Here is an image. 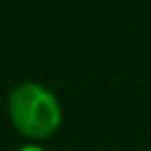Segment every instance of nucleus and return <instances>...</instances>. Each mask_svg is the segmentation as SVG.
Here are the masks:
<instances>
[{
    "label": "nucleus",
    "instance_id": "obj_1",
    "mask_svg": "<svg viewBox=\"0 0 151 151\" xmlns=\"http://www.w3.org/2000/svg\"><path fill=\"white\" fill-rule=\"evenodd\" d=\"M7 116L28 139H45L61 125L64 111L59 97L38 80H21L7 94Z\"/></svg>",
    "mask_w": 151,
    "mask_h": 151
},
{
    "label": "nucleus",
    "instance_id": "obj_2",
    "mask_svg": "<svg viewBox=\"0 0 151 151\" xmlns=\"http://www.w3.org/2000/svg\"><path fill=\"white\" fill-rule=\"evenodd\" d=\"M17 151H45V149H42L40 144H31V142H28V144H21Z\"/></svg>",
    "mask_w": 151,
    "mask_h": 151
}]
</instances>
